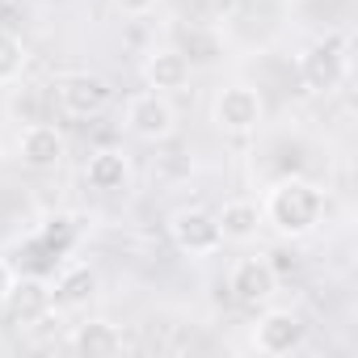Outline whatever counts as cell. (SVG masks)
Segmentation results:
<instances>
[{
    "label": "cell",
    "instance_id": "1",
    "mask_svg": "<svg viewBox=\"0 0 358 358\" xmlns=\"http://www.w3.org/2000/svg\"><path fill=\"white\" fill-rule=\"evenodd\" d=\"M324 190L316 182H303V177H282L266 190L262 203V220L266 228H274L282 241H303L324 224Z\"/></svg>",
    "mask_w": 358,
    "mask_h": 358
},
{
    "label": "cell",
    "instance_id": "2",
    "mask_svg": "<svg viewBox=\"0 0 358 358\" xmlns=\"http://www.w3.org/2000/svg\"><path fill=\"white\" fill-rule=\"evenodd\" d=\"M211 122L224 135H253L266 122V101L253 85H228L211 97Z\"/></svg>",
    "mask_w": 358,
    "mask_h": 358
},
{
    "label": "cell",
    "instance_id": "3",
    "mask_svg": "<svg viewBox=\"0 0 358 358\" xmlns=\"http://www.w3.org/2000/svg\"><path fill=\"white\" fill-rule=\"evenodd\" d=\"M51 93H55L59 110L72 114V118H97L114 97L110 80L97 76V72H64V76H55Z\"/></svg>",
    "mask_w": 358,
    "mask_h": 358
},
{
    "label": "cell",
    "instance_id": "4",
    "mask_svg": "<svg viewBox=\"0 0 358 358\" xmlns=\"http://www.w3.org/2000/svg\"><path fill=\"white\" fill-rule=\"evenodd\" d=\"M122 127L135 135V139H143V143H160V139H169L173 131H177V110H173V101L164 97V93H135L131 101H127V110H122Z\"/></svg>",
    "mask_w": 358,
    "mask_h": 358
},
{
    "label": "cell",
    "instance_id": "5",
    "mask_svg": "<svg viewBox=\"0 0 358 358\" xmlns=\"http://www.w3.org/2000/svg\"><path fill=\"white\" fill-rule=\"evenodd\" d=\"M308 341V324L299 312L291 308H266L253 324V350L257 354H270V358H282V354H295L303 350Z\"/></svg>",
    "mask_w": 358,
    "mask_h": 358
},
{
    "label": "cell",
    "instance_id": "6",
    "mask_svg": "<svg viewBox=\"0 0 358 358\" xmlns=\"http://www.w3.org/2000/svg\"><path fill=\"white\" fill-rule=\"evenodd\" d=\"M299 76L312 93H333L345 76H350V55L341 47V38H320L299 55Z\"/></svg>",
    "mask_w": 358,
    "mask_h": 358
},
{
    "label": "cell",
    "instance_id": "7",
    "mask_svg": "<svg viewBox=\"0 0 358 358\" xmlns=\"http://www.w3.org/2000/svg\"><path fill=\"white\" fill-rule=\"evenodd\" d=\"M169 232H173V245L182 249V253H190V257H211V253L224 249L220 220H215V211H203V207L177 211L173 224H169Z\"/></svg>",
    "mask_w": 358,
    "mask_h": 358
},
{
    "label": "cell",
    "instance_id": "8",
    "mask_svg": "<svg viewBox=\"0 0 358 358\" xmlns=\"http://www.w3.org/2000/svg\"><path fill=\"white\" fill-rule=\"evenodd\" d=\"M228 291L245 308H266L278 295V274H274V266L266 257H241L228 270Z\"/></svg>",
    "mask_w": 358,
    "mask_h": 358
},
{
    "label": "cell",
    "instance_id": "9",
    "mask_svg": "<svg viewBox=\"0 0 358 358\" xmlns=\"http://www.w3.org/2000/svg\"><path fill=\"white\" fill-rule=\"evenodd\" d=\"M64 152H68V143H64V135H59L51 122H30V127L17 135V156H22V164L34 169V173L59 169V164H64Z\"/></svg>",
    "mask_w": 358,
    "mask_h": 358
},
{
    "label": "cell",
    "instance_id": "10",
    "mask_svg": "<svg viewBox=\"0 0 358 358\" xmlns=\"http://www.w3.org/2000/svg\"><path fill=\"white\" fill-rule=\"evenodd\" d=\"M143 85L152 89V93H177V89H186L190 85V76H194V64L182 55V51H173V47H160V51H152L148 59H143Z\"/></svg>",
    "mask_w": 358,
    "mask_h": 358
},
{
    "label": "cell",
    "instance_id": "11",
    "mask_svg": "<svg viewBox=\"0 0 358 358\" xmlns=\"http://www.w3.org/2000/svg\"><path fill=\"white\" fill-rule=\"evenodd\" d=\"M85 182H89V190H97V194H122V190L131 186V160H127L118 148H101V152H93L89 164H85Z\"/></svg>",
    "mask_w": 358,
    "mask_h": 358
},
{
    "label": "cell",
    "instance_id": "12",
    "mask_svg": "<svg viewBox=\"0 0 358 358\" xmlns=\"http://www.w3.org/2000/svg\"><path fill=\"white\" fill-rule=\"evenodd\" d=\"M215 220H220V236H224V245H249V241H257V232L266 228L262 207L249 203V199H232V203H224V207L215 211Z\"/></svg>",
    "mask_w": 358,
    "mask_h": 358
},
{
    "label": "cell",
    "instance_id": "13",
    "mask_svg": "<svg viewBox=\"0 0 358 358\" xmlns=\"http://www.w3.org/2000/svg\"><path fill=\"white\" fill-rule=\"evenodd\" d=\"M5 308H9V316L17 324H38L55 308V299H51V287L43 278H17L13 291H9V299H5Z\"/></svg>",
    "mask_w": 358,
    "mask_h": 358
},
{
    "label": "cell",
    "instance_id": "14",
    "mask_svg": "<svg viewBox=\"0 0 358 358\" xmlns=\"http://www.w3.org/2000/svg\"><path fill=\"white\" fill-rule=\"evenodd\" d=\"M93 295H97V270H93L89 262H72V266H64L59 278H55V287H51L55 308H85Z\"/></svg>",
    "mask_w": 358,
    "mask_h": 358
},
{
    "label": "cell",
    "instance_id": "15",
    "mask_svg": "<svg viewBox=\"0 0 358 358\" xmlns=\"http://www.w3.org/2000/svg\"><path fill=\"white\" fill-rule=\"evenodd\" d=\"M68 350L72 354H122V333L110 324V320H85L72 329L68 337Z\"/></svg>",
    "mask_w": 358,
    "mask_h": 358
},
{
    "label": "cell",
    "instance_id": "16",
    "mask_svg": "<svg viewBox=\"0 0 358 358\" xmlns=\"http://www.w3.org/2000/svg\"><path fill=\"white\" fill-rule=\"evenodd\" d=\"M26 64H30V51L17 34L9 30H0V89L5 85H17L26 76Z\"/></svg>",
    "mask_w": 358,
    "mask_h": 358
},
{
    "label": "cell",
    "instance_id": "17",
    "mask_svg": "<svg viewBox=\"0 0 358 358\" xmlns=\"http://www.w3.org/2000/svg\"><path fill=\"white\" fill-rule=\"evenodd\" d=\"M114 5H118V13H127V17H143V13L156 9V0H114Z\"/></svg>",
    "mask_w": 358,
    "mask_h": 358
},
{
    "label": "cell",
    "instance_id": "18",
    "mask_svg": "<svg viewBox=\"0 0 358 358\" xmlns=\"http://www.w3.org/2000/svg\"><path fill=\"white\" fill-rule=\"evenodd\" d=\"M13 282H17V270L0 257V308H5V299H9V291H13Z\"/></svg>",
    "mask_w": 358,
    "mask_h": 358
}]
</instances>
